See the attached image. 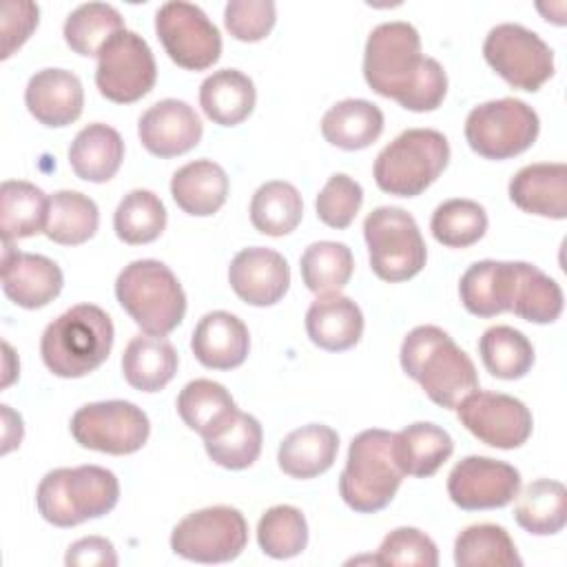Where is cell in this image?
<instances>
[{"label":"cell","mask_w":567,"mask_h":567,"mask_svg":"<svg viewBox=\"0 0 567 567\" xmlns=\"http://www.w3.org/2000/svg\"><path fill=\"white\" fill-rule=\"evenodd\" d=\"M113 339L111 317L95 303H78L44 328L40 354L55 377L80 379L109 359Z\"/></svg>","instance_id":"3957f363"},{"label":"cell","mask_w":567,"mask_h":567,"mask_svg":"<svg viewBox=\"0 0 567 567\" xmlns=\"http://www.w3.org/2000/svg\"><path fill=\"white\" fill-rule=\"evenodd\" d=\"M339 452V434L330 425L308 423L292 430L277 452V463L292 478H315L332 467Z\"/></svg>","instance_id":"cb8c5ba5"},{"label":"cell","mask_w":567,"mask_h":567,"mask_svg":"<svg viewBox=\"0 0 567 567\" xmlns=\"http://www.w3.org/2000/svg\"><path fill=\"white\" fill-rule=\"evenodd\" d=\"M452 436L434 423H412L392 439V454L399 470L408 476L427 478L439 472V467L452 456Z\"/></svg>","instance_id":"83f0119b"},{"label":"cell","mask_w":567,"mask_h":567,"mask_svg":"<svg viewBox=\"0 0 567 567\" xmlns=\"http://www.w3.org/2000/svg\"><path fill=\"white\" fill-rule=\"evenodd\" d=\"M512 288L514 261L483 259L463 272L458 281V297L470 315L487 319L509 312Z\"/></svg>","instance_id":"d4e9b609"},{"label":"cell","mask_w":567,"mask_h":567,"mask_svg":"<svg viewBox=\"0 0 567 567\" xmlns=\"http://www.w3.org/2000/svg\"><path fill=\"white\" fill-rule=\"evenodd\" d=\"M454 410L461 425L489 447L514 450L532 436V412L516 396L474 390Z\"/></svg>","instance_id":"9a60e30c"},{"label":"cell","mask_w":567,"mask_h":567,"mask_svg":"<svg viewBox=\"0 0 567 567\" xmlns=\"http://www.w3.org/2000/svg\"><path fill=\"white\" fill-rule=\"evenodd\" d=\"M64 563L69 567H115L117 554L111 540L102 536H86L66 549Z\"/></svg>","instance_id":"f907efd6"},{"label":"cell","mask_w":567,"mask_h":567,"mask_svg":"<svg viewBox=\"0 0 567 567\" xmlns=\"http://www.w3.org/2000/svg\"><path fill=\"white\" fill-rule=\"evenodd\" d=\"M71 434L78 445L104 454H133L144 447L151 421L131 401L111 399L86 403L71 416Z\"/></svg>","instance_id":"7c38bea8"},{"label":"cell","mask_w":567,"mask_h":567,"mask_svg":"<svg viewBox=\"0 0 567 567\" xmlns=\"http://www.w3.org/2000/svg\"><path fill=\"white\" fill-rule=\"evenodd\" d=\"M100 226L97 204L80 190H58L49 197L44 235L62 246L89 241Z\"/></svg>","instance_id":"e575fe53"},{"label":"cell","mask_w":567,"mask_h":567,"mask_svg":"<svg viewBox=\"0 0 567 567\" xmlns=\"http://www.w3.org/2000/svg\"><path fill=\"white\" fill-rule=\"evenodd\" d=\"M454 563L458 567H520L523 558L505 527L476 523L456 536Z\"/></svg>","instance_id":"8d00e7d4"},{"label":"cell","mask_w":567,"mask_h":567,"mask_svg":"<svg viewBox=\"0 0 567 567\" xmlns=\"http://www.w3.org/2000/svg\"><path fill=\"white\" fill-rule=\"evenodd\" d=\"M261 423L241 410L210 439H204L206 454L226 470H246L261 454Z\"/></svg>","instance_id":"ab89813d"},{"label":"cell","mask_w":567,"mask_h":567,"mask_svg":"<svg viewBox=\"0 0 567 567\" xmlns=\"http://www.w3.org/2000/svg\"><path fill=\"white\" fill-rule=\"evenodd\" d=\"M394 432L363 430L348 447L346 467L339 476V494L343 503L359 514H374L388 507L403 481L392 454Z\"/></svg>","instance_id":"8992f818"},{"label":"cell","mask_w":567,"mask_h":567,"mask_svg":"<svg viewBox=\"0 0 567 567\" xmlns=\"http://www.w3.org/2000/svg\"><path fill=\"white\" fill-rule=\"evenodd\" d=\"M377 565H408V567H436V543L416 527H396L379 545L374 556Z\"/></svg>","instance_id":"7dc6e473"},{"label":"cell","mask_w":567,"mask_h":567,"mask_svg":"<svg viewBox=\"0 0 567 567\" xmlns=\"http://www.w3.org/2000/svg\"><path fill=\"white\" fill-rule=\"evenodd\" d=\"M299 270L306 288L315 295H330L346 288L354 270L352 250L341 241H315L301 259Z\"/></svg>","instance_id":"7bdbcfd3"},{"label":"cell","mask_w":567,"mask_h":567,"mask_svg":"<svg viewBox=\"0 0 567 567\" xmlns=\"http://www.w3.org/2000/svg\"><path fill=\"white\" fill-rule=\"evenodd\" d=\"M120 501L117 476L100 465L58 467L44 474L35 492L40 516L55 527H75L109 514Z\"/></svg>","instance_id":"277c9868"},{"label":"cell","mask_w":567,"mask_h":567,"mask_svg":"<svg viewBox=\"0 0 567 567\" xmlns=\"http://www.w3.org/2000/svg\"><path fill=\"white\" fill-rule=\"evenodd\" d=\"M177 352L164 337L137 334L122 354V374L140 392H159L177 372Z\"/></svg>","instance_id":"4dcf8cb0"},{"label":"cell","mask_w":567,"mask_h":567,"mask_svg":"<svg viewBox=\"0 0 567 567\" xmlns=\"http://www.w3.org/2000/svg\"><path fill=\"white\" fill-rule=\"evenodd\" d=\"M24 104L40 124L62 128L82 115L84 89L80 78L66 69H42L29 78Z\"/></svg>","instance_id":"ffe728a7"},{"label":"cell","mask_w":567,"mask_h":567,"mask_svg":"<svg viewBox=\"0 0 567 567\" xmlns=\"http://www.w3.org/2000/svg\"><path fill=\"white\" fill-rule=\"evenodd\" d=\"M516 523L534 536L558 534L567 523V489L560 481L538 478L529 483L514 507Z\"/></svg>","instance_id":"d590c367"},{"label":"cell","mask_w":567,"mask_h":567,"mask_svg":"<svg viewBox=\"0 0 567 567\" xmlns=\"http://www.w3.org/2000/svg\"><path fill=\"white\" fill-rule=\"evenodd\" d=\"M2 290L20 308L35 310L51 303L62 286L60 266L35 252H20L13 241H2Z\"/></svg>","instance_id":"d6986e66"},{"label":"cell","mask_w":567,"mask_h":567,"mask_svg":"<svg viewBox=\"0 0 567 567\" xmlns=\"http://www.w3.org/2000/svg\"><path fill=\"white\" fill-rule=\"evenodd\" d=\"M257 91L252 80L237 69L213 71L199 86L204 115L219 126L241 124L255 109Z\"/></svg>","instance_id":"f1b7e54d"},{"label":"cell","mask_w":567,"mask_h":567,"mask_svg":"<svg viewBox=\"0 0 567 567\" xmlns=\"http://www.w3.org/2000/svg\"><path fill=\"white\" fill-rule=\"evenodd\" d=\"M177 414L202 439H210L237 414V405L221 383L195 379L182 388L177 396Z\"/></svg>","instance_id":"1f68e13d"},{"label":"cell","mask_w":567,"mask_h":567,"mask_svg":"<svg viewBox=\"0 0 567 567\" xmlns=\"http://www.w3.org/2000/svg\"><path fill=\"white\" fill-rule=\"evenodd\" d=\"M509 312L529 323H551L563 312V290L538 266L514 261Z\"/></svg>","instance_id":"836d02e7"},{"label":"cell","mask_w":567,"mask_h":567,"mask_svg":"<svg viewBox=\"0 0 567 567\" xmlns=\"http://www.w3.org/2000/svg\"><path fill=\"white\" fill-rule=\"evenodd\" d=\"M248 543V523L237 507L213 505L186 514L171 532V549L193 563L235 560Z\"/></svg>","instance_id":"30bf717a"},{"label":"cell","mask_w":567,"mask_h":567,"mask_svg":"<svg viewBox=\"0 0 567 567\" xmlns=\"http://www.w3.org/2000/svg\"><path fill=\"white\" fill-rule=\"evenodd\" d=\"M40 9L29 0H4L2 2V60L20 49L33 29L38 27Z\"/></svg>","instance_id":"681fc988"},{"label":"cell","mask_w":567,"mask_h":567,"mask_svg":"<svg viewBox=\"0 0 567 567\" xmlns=\"http://www.w3.org/2000/svg\"><path fill=\"white\" fill-rule=\"evenodd\" d=\"M301 217L303 202L290 182H266L255 190L250 199V221L261 235L284 237L299 226Z\"/></svg>","instance_id":"74e56055"},{"label":"cell","mask_w":567,"mask_h":567,"mask_svg":"<svg viewBox=\"0 0 567 567\" xmlns=\"http://www.w3.org/2000/svg\"><path fill=\"white\" fill-rule=\"evenodd\" d=\"M478 354L485 370L505 381L525 377L534 365L532 341L512 326H492L478 339Z\"/></svg>","instance_id":"f35d334b"},{"label":"cell","mask_w":567,"mask_h":567,"mask_svg":"<svg viewBox=\"0 0 567 567\" xmlns=\"http://www.w3.org/2000/svg\"><path fill=\"white\" fill-rule=\"evenodd\" d=\"M450 162V142L434 128H408L374 159L377 186L396 197H416L439 179Z\"/></svg>","instance_id":"52a82bcc"},{"label":"cell","mask_w":567,"mask_h":567,"mask_svg":"<svg viewBox=\"0 0 567 567\" xmlns=\"http://www.w3.org/2000/svg\"><path fill=\"white\" fill-rule=\"evenodd\" d=\"M399 359L403 372L441 408L452 410L478 390V374L470 354L439 326L412 328L401 343Z\"/></svg>","instance_id":"7a4b0ae2"},{"label":"cell","mask_w":567,"mask_h":567,"mask_svg":"<svg viewBox=\"0 0 567 567\" xmlns=\"http://www.w3.org/2000/svg\"><path fill=\"white\" fill-rule=\"evenodd\" d=\"M155 58L140 33L122 29L100 49L95 84L106 100L117 104L137 102L155 86Z\"/></svg>","instance_id":"4fadbf2b"},{"label":"cell","mask_w":567,"mask_h":567,"mask_svg":"<svg viewBox=\"0 0 567 567\" xmlns=\"http://www.w3.org/2000/svg\"><path fill=\"white\" fill-rule=\"evenodd\" d=\"M306 332L321 350H350L363 334V312L357 301L346 295H317L306 312Z\"/></svg>","instance_id":"603a6c76"},{"label":"cell","mask_w":567,"mask_h":567,"mask_svg":"<svg viewBox=\"0 0 567 567\" xmlns=\"http://www.w3.org/2000/svg\"><path fill=\"white\" fill-rule=\"evenodd\" d=\"M509 199L525 213L565 219L567 217V164L538 162L523 166L509 179Z\"/></svg>","instance_id":"7402d4cb"},{"label":"cell","mask_w":567,"mask_h":567,"mask_svg":"<svg viewBox=\"0 0 567 567\" xmlns=\"http://www.w3.org/2000/svg\"><path fill=\"white\" fill-rule=\"evenodd\" d=\"M228 284L248 306H275L290 288V266L272 248H244L228 266Z\"/></svg>","instance_id":"ac0fdd59"},{"label":"cell","mask_w":567,"mask_h":567,"mask_svg":"<svg viewBox=\"0 0 567 567\" xmlns=\"http://www.w3.org/2000/svg\"><path fill=\"white\" fill-rule=\"evenodd\" d=\"M204 126L195 109L177 97H166L148 106L140 122L137 135L142 146L157 157H175L195 148Z\"/></svg>","instance_id":"e0dca14e"},{"label":"cell","mask_w":567,"mask_h":567,"mask_svg":"<svg viewBox=\"0 0 567 567\" xmlns=\"http://www.w3.org/2000/svg\"><path fill=\"white\" fill-rule=\"evenodd\" d=\"M171 195L184 213L208 217L226 204L228 175L213 159L188 162L173 173Z\"/></svg>","instance_id":"4316f807"},{"label":"cell","mask_w":567,"mask_h":567,"mask_svg":"<svg viewBox=\"0 0 567 567\" xmlns=\"http://www.w3.org/2000/svg\"><path fill=\"white\" fill-rule=\"evenodd\" d=\"M363 204V188L346 173H334L317 195V217L330 228H348Z\"/></svg>","instance_id":"bcb514c9"},{"label":"cell","mask_w":567,"mask_h":567,"mask_svg":"<svg viewBox=\"0 0 567 567\" xmlns=\"http://www.w3.org/2000/svg\"><path fill=\"white\" fill-rule=\"evenodd\" d=\"M195 359L210 370L239 368L250 350V332L246 323L226 310L206 312L190 337Z\"/></svg>","instance_id":"44dd1931"},{"label":"cell","mask_w":567,"mask_h":567,"mask_svg":"<svg viewBox=\"0 0 567 567\" xmlns=\"http://www.w3.org/2000/svg\"><path fill=\"white\" fill-rule=\"evenodd\" d=\"M126 29L122 13L106 2H84L75 7L64 20V40L78 55H97L104 42Z\"/></svg>","instance_id":"b9f144b4"},{"label":"cell","mask_w":567,"mask_h":567,"mask_svg":"<svg viewBox=\"0 0 567 567\" xmlns=\"http://www.w3.org/2000/svg\"><path fill=\"white\" fill-rule=\"evenodd\" d=\"M277 20V7L272 0H230L224 9V24L235 40L259 42L264 40Z\"/></svg>","instance_id":"c3c4849f"},{"label":"cell","mask_w":567,"mask_h":567,"mask_svg":"<svg viewBox=\"0 0 567 567\" xmlns=\"http://www.w3.org/2000/svg\"><path fill=\"white\" fill-rule=\"evenodd\" d=\"M164 202L146 188H135L122 197L113 215L115 235L131 246L155 241L166 228Z\"/></svg>","instance_id":"60d3db41"},{"label":"cell","mask_w":567,"mask_h":567,"mask_svg":"<svg viewBox=\"0 0 567 567\" xmlns=\"http://www.w3.org/2000/svg\"><path fill=\"white\" fill-rule=\"evenodd\" d=\"M257 543L266 556L277 560L299 556L308 545L306 516L292 505L266 509L257 523Z\"/></svg>","instance_id":"f6af8a7d"},{"label":"cell","mask_w":567,"mask_h":567,"mask_svg":"<svg viewBox=\"0 0 567 567\" xmlns=\"http://www.w3.org/2000/svg\"><path fill=\"white\" fill-rule=\"evenodd\" d=\"M368 86L414 113L434 111L447 93V75L439 60L421 53L419 31L403 20L377 24L363 51Z\"/></svg>","instance_id":"6da1fadb"},{"label":"cell","mask_w":567,"mask_h":567,"mask_svg":"<svg viewBox=\"0 0 567 567\" xmlns=\"http://www.w3.org/2000/svg\"><path fill=\"white\" fill-rule=\"evenodd\" d=\"M124 159L122 135L102 122L84 126L69 146V164L73 173L93 184H104L120 171Z\"/></svg>","instance_id":"484cf974"},{"label":"cell","mask_w":567,"mask_h":567,"mask_svg":"<svg viewBox=\"0 0 567 567\" xmlns=\"http://www.w3.org/2000/svg\"><path fill=\"white\" fill-rule=\"evenodd\" d=\"M383 133V113L377 104L348 97L332 104L321 117V135L328 144L343 151H361Z\"/></svg>","instance_id":"f546056e"},{"label":"cell","mask_w":567,"mask_h":567,"mask_svg":"<svg viewBox=\"0 0 567 567\" xmlns=\"http://www.w3.org/2000/svg\"><path fill=\"white\" fill-rule=\"evenodd\" d=\"M540 131L538 113L518 97L489 100L465 117V140L485 159H509L527 151Z\"/></svg>","instance_id":"9c48e42d"},{"label":"cell","mask_w":567,"mask_h":567,"mask_svg":"<svg viewBox=\"0 0 567 567\" xmlns=\"http://www.w3.org/2000/svg\"><path fill=\"white\" fill-rule=\"evenodd\" d=\"M434 239L447 248H467L483 239L487 230V213L474 199H447L439 204L430 219Z\"/></svg>","instance_id":"ee69618b"},{"label":"cell","mask_w":567,"mask_h":567,"mask_svg":"<svg viewBox=\"0 0 567 567\" xmlns=\"http://www.w3.org/2000/svg\"><path fill=\"white\" fill-rule=\"evenodd\" d=\"M155 33L168 58L188 71H204L221 55V35L193 2L171 0L155 13Z\"/></svg>","instance_id":"5bb4252c"},{"label":"cell","mask_w":567,"mask_h":567,"mask_svg":"<svg viewBox=\"0 0 567 567\" xmlns=\"http://www.w3.org/2000/svg\"><path fill=\"white\" fill-rule=\"evenodd\" d=\"M485 62L514 89L538 91L554 75V51L532 29L503 22L489 29L483 42Z\"/></svg>","instance_id":"8fae6325"},{"label":"cell","mask_w":567,"mask_h":567,"mask_svg":"<svg viewBox=\"0 0 567 567\" xmlns=\"http://www.w3.org/2000/svg\"><path fill=\"white\" fill-rule=\"evenodd\" d=\"M372 272L390 284L408 281L427 261V248L416 219L399 206H379L363 221Z\"/></svg>","instance_id":"ba28073f"},{"label":"cell","mask_w":567,"mask_h":567,"mask_svg":"<svg viewBox=\"0 0 567 567\" xmlns=\"http://www.w3.org/2000/svg\"><path fill=\"white\" fill-rule=\"evenodd\" d=\"M49 197L42 188L24 179H7L0 186V230L2 241L24 239L44 233Z\"/></svg>","instance_id":"d6a6232c"},{"label":"cell","mask_w":567,"mask_h":567,"mask_svg":"<svg viewBox=\"0 0 567 567\" xmlns=\"http://www.w3.org/2000/svg\"><path fill=\"white\" fill-rule=\"evenodd\" d=\"M518 489L520 472L514 465L478 454L461 458L447 476V494L465 512L505 507Z\"/></svg>","instance_id":"2e32d148"},{"label":"cell","mask_w":567,"mask_h":567,"mask_svg":"<svg viewBox=\"0 0 567 567\" xmlns=\"http://www.w3.org/2000/svg\"><path fill=\"white\" fill-rule=\"evenodd\" d=\"M115 297L131 319L153 337H166L186 315L179 279L157 259H135L124 266L115 279Z\"/></svg>","instance_id":"5b68a950"}]
</instances>
